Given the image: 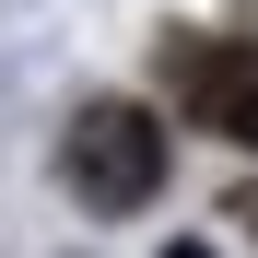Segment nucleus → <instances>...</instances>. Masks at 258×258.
Wrapping results in <instances>:
<instances>
[{"mask_svg": "<svg viewBox=\"0 0 258 258\" xmlns=\"http://www.w3.org/2000/svg\"><path fill=\"white\" fill-rule=\"evenodd\" d=\"M59 176L82 211H141L164 188V117L129 106V94H94L71 129H59Z\"/></svg>", "mask_w": 258, "mask_h": 258, "instance_id": "nucleus-1", "label": "nucleus"}, {"mask_svg": "<svg viewBox=\"0 0 258 258\" xmlns=\"http://www.w3.org/2000/svg\"><path fill=\"white\" fill-rule=\"evenodd\" d=\"M164 82H176L188 129L258 153V47H235V35H176V47H164Z\"/></svg>", "mask_w": 258, "mask_h": 258, "instance_id": "nucleus-2", "label": "nucleus"}]
</instances>
